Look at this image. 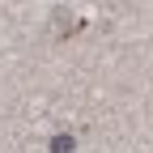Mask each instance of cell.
I'll return each instance as SVG.
<instances>
[{
    "mask_svg": "<svg viewBox=\"0 0 153 153\" xmlns=\"http://www.w3.org/2000/svg\"><path fill=\"white\" fill-rule=\"evenodd\" d=\"M51 149H55V153H72V140H68V136H55Z\"/></svg>",
    "mask_w": 153,
    "mask_h": 153,
    "instance_id": "1",
    "label": "cell"
}]
</instances>
